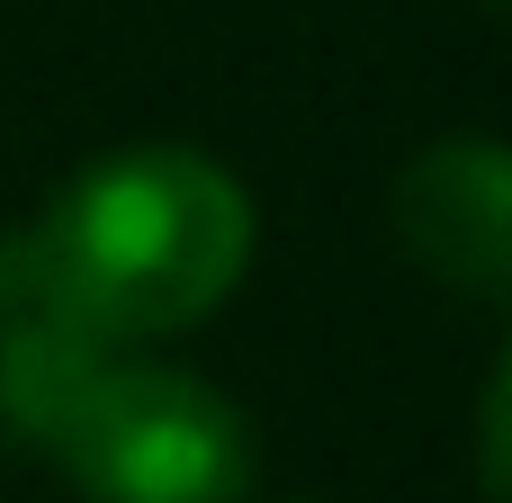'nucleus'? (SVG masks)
Wrapping results in <instances>:
<instances>
[{
    "mask_svg": "<svg viewBox=\"0 0 512 503\" xmlns=\"http://www.w3.org/2000/svg\"><path fill=\"white\" fill-rule=\"evenodd\" d=\"M27 279L108 351L207 324L252 270V189L198 144H117L9 234Z\"/></svg>",
    "mask_w": 512,
    "mask_h": 503,
    "instance_id": "obj_1",
    "label": "nucleus"
},
{
    "mask_svg": "<svg viewBox=\"0 0 512 503\" xmlns=\"http://www.w3.org/2000/svg\"><path fill=\"white\" fill-rule=\"evenodd\" d=\"M387 216H396V243L414 252L423 279H441V288H459L477 306L504 297V279H512V162L486 126L423 144L405 162Z\"/></svg>",
    "mask_w": 512,
    "mask_h": 503,
    "instance_id": "obj_3",
    "label": "nucleus"
},
{
    "mask_svg": "<svg viewBox=\"0 0 512 503\" xmlns=\"http://www.w3.org/2000/svg\"><path fill=\"white\" fill-rule=\"evenodd\" d=\"M81 503H252V432L234 396L162 360H108L45 450Z\"/></svg>",
    "mask_w": 512,
    "mask_h": 503,
    "instance_id": "obj_2",
    "label": "nucleus"
}]
</instances>
